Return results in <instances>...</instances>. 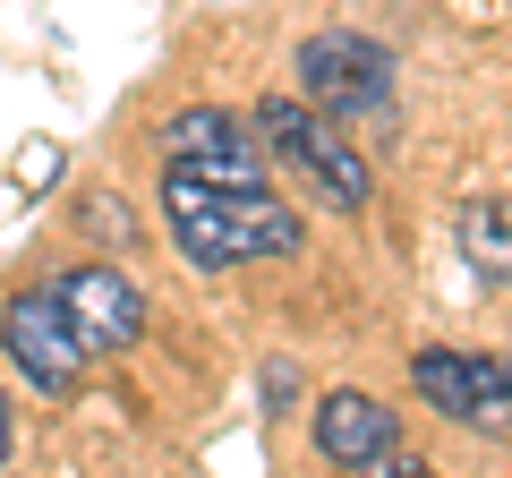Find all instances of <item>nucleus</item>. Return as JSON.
<instances>
[{
	"label": "nucleus",
	"instance_id": "nucleus-1",
	"mask_svg": "<svg viewBox=\"0 0 512 478\" xmlns=\"http://www.w3.org/2000/svg\"><path fill=\"white\" fill-rule=\"evenodd\" d=\"M163 222H171V248H180L197 274L291 257L299 239H308V222H299L274 188H222V180H197V171H163Z\"/></svg>",
	"mask_w": 512,
	"mask_h": 478
},
{
	"label": "nucleus",
	"instance_id": "nucleus-2",
	"mask_svg": "<svg viewBox=\"0 0 512 478\" xmlns=\"http://www.w3.org/2000/svg\"><path fill=\"white\" fill-rule=\"evenodd\" d=\"M256 137H265V154H274L291 180H308V197H325L333 214H359V205L376 197L367 154L350 146L342 120H325L308 94H265V103H256Z\"/></svg>",
	"mask_w": 512,
	"mask_h": 478
},
{
	"label": "nucleus",
	"instance_id": "nucleus-3",
	"mask_svg": "<svg viewBox=\"0 0 512 478\" xmlns=\"http://www.w3.org/2000/svg\"><path fill=\"white\" fill-rule=\"evenodd\" d=\"M299 94H308L325 120L342 129H393V52L376 35H350V26H325V35L299 43Z\"/></svg>",
	"mask_w": 512,
	"mask_h": 478
},
{
	"label": "nucleus",
	"instance_id": "nucleus-4",
	"mask_svg": "<svg viewBox=\"0 0 512 478\" xmlns=\"http://www.w3.org/2000/svg\"><path fill=\"white\" fill-rule=\"evenodd\" d=\"M0 350H9V368H18L43 402L77 393L86 385V359H94V350L77 342L69 308H60V282H35V291H18L0 308Z\"/></svg>",
	"mask_w": 512,
	"mask_h": 478
},
{
	"label": "nucleus",
	"instance_id": "nucleus-5",
	"mask_svg": "<svg viewBox=\"0 0 512 478\" xmlns=\"http://www.w3.org/2000/svg\"><path fill=\"white\" fill-rule=\"evenodd\" d=\"M163 171H197V180H222V188H274L265 171H274V154H265V137H256V120L239 129V111H171L163 129Z\"/></svg>",
	"mask_w": 512,
	"mask_h": 478
},
{
	"label": "nucleus",
	"instance_id": "nucleus-6",
	"mask_svg": "<svg viewBox=\"0 0 512 478\" xmlns=\"http://www.w3.org/2000/svg\"><path fill=\"white\" fill-rule=\"evenodd\" d=\"M410 385L436 419H461L478 436H512V368L504 359H478V350H419L410 359Z\"/></svg>",
	"mask_w": 512,
	"mask_h": 478
},
{
	"label": "nucleus",
	"instance_id": "nucleus-7",
	"mask_svg": "<svg viewBox=\"0 0 512 478\" xmlns=\"http://www.w3.org/2000/svg\"><path fill=\"white\" fill-rule=\"evenodd\" d=\"M60 308H69L77 342H86L94 359L146 342V299H137V282H128L120 265H77V274H60Z\"/></svg>",
	"mask_w": 512,
	"mask_h": 478
},
{
	"label": "nucleus",
	"instance_id": "nucleus-8",
	"mask_svg": "<svg viewBox=\"0 0 512 478\" xmlns=\"http://www.w3.org/2000/svg\"><path fill=\"white\" fill-rule=\"evenodd\" d=\"M316 453L333 461V470H393L402 461V419L376 402V393L342 385L316 402Z\"/></svg>",
	"mask_w": 512,
	"mask_h": 478
},
{
	"label": "nucleus",
	"instance_id": "nucleus-9",
	"mask_svg": "<svg viewBox=\"0 0 512 478\" xmlns=\"http://www.w3.org/2000/svg\"><path fill=\"white\" fill-rule=\"evenodd\" d=\"M461 257L487 282H512V197H470L461 205Z\"/></svg>",
	"mask_w": 512,
	"mask_h": 478
},
{
	"label": "nucleus",
	"instance_id": "nucleus-10",
	"mask_svg": "<svg viewBox=\"0 0 512 478\" xmlns=\"http://www.w3.org/2000/svg\"><path fill=\"white\" fill-rule=\"evenodd\" d=\"M0 461H9V393H0Z\"/></svg>",
	"mask_w": 512,
	"mask_h": 478
}]
</instances>
